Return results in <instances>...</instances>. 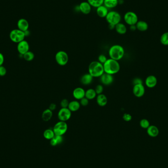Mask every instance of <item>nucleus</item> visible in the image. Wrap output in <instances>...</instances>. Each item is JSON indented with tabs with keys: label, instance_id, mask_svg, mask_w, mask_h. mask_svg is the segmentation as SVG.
Returning <instances> with one entry per match:
<instances>
[{
	"label": "nucleus",
	"instance_id": "nucleus-29",
	"mask_svg": "<svg viewBox=\"0 0 168 168\" xmlns=\"http://www.w3.org/2000/svg\"><path fill=\"white\" fill-rule=\"evenodd\" d=\"M87 2L91 7L95 8L103 5L104 3V0H87Z\"/></svg>",
	"mask_w": 168,
	"mask_h": 168
},
{
	"label": "nucleus",
	"instance_id": "nucleus-35",
	"mask_svg": "<svg viewBox=\"0 0 168 168\" xmlns=\"http://www.w3.org/2000/svg\"><path fill=\"white\" fill-rule=\"evenodd\" d=\"M69 102L68 99H62L60 103V106L62 108H68V105H69Z\"/></svg>",
	"mask_w": 168,
	"mask_h": 168
},
{
	"label": "nucleus",
	"instance_id": "nucleus-16",
	"mask_svg": "<svg viewBox=\"0 0 168 168\" xmlns=\"http://www.w3.org/2000/svg\"><path fill=\"white\" fill-rule=\"evenodd\" d=\"M109 12V9L103 5L96 8V14L100 18H105Z\"/></svg>",
	"mask_w": 168,
	"mask_h": 168
},
{
	"label": "nucleus",
	"instance_id": "nucleus-23",
	"mask_svg": "<svg viewBox=\"0 0 168 168\" xmlns=\"http://www.w3.org/2000/svg\"><path fill=\"white\" fill-rule=\"evenodd\" d=\"M50 141V145L53 146H57L60 145L63 142V136H59L56 135Z\"/></svg>",
	"mask_w": 168,
	"mask_h": 168
},
{
	"label": "nucleus",
	"instance_id": "nucleus-24",
	"mask_svg": "<svg viewBox=\"0 0 168 168\" xmlns=\"http://www.w3.org/2000/svg\"><path fill=\"white\" fill-rule=\"evenodd\" d=\"M118 4V0H104L103 5L108 9H112L117 7Z\"/></svg>",
	"mask_w": 168,
	"mask_h": 168
},
{
	"label": "nucleus",
	"instance_id": "nucleus-2",
	"mask_svg": "<svg viewBox=\"0 0 168 168\" xmlns=\"http://www.w3.org/2000/svg\"><path fill=\"white\" fill-rule=\"evenodd\" d=\"M89 73L94 78L100 77L104 73L103 64L98 61H93L89 64Z\"/></svg>",
	"mask_w": 168,
	"mask_h": 168
},
{
	"label": "nucleus",
	"instance_id": "nucleus-34",
	"mask_svg": "<svg viewBox=\"0 0 168 168\" xmlns=\"http://www.w3.org/2000/svg\"><path fill=\"white\" fill-rule=\"evenodd\" d=\"M95 90L97 95L102 94L103 91H104V88L102 85H98L96 86Z\"/></svg>",
	"mask_w": 168,
	"mask_h": 168
},
{
	"label": "nucleus",
	"instance_id": "nucleus-4",
	"mask_svg": "<svg viewBox=\"0 0 168 168\" xmlns=\"http://www.w3.org/2000/svg\"><path fill=\"white\" fill-rule=\"evenodd\" d=\"M106 20L109 25L115 26L120 23L122 20V16L119 12L115 10L109 11L105 17Z\"/></svg>",
	"mask_w": 168,
	"mask_h": 168
},
{
	"label": "nucleus",
	"instance_id": "nucleus-38",
	"mask_svg": "<svg viewBox=\"0 0 168 168\" xmlns=\"http://www.w3.org/2000/svg\"><path fill=\"white\" fill-rule=\"evenodd\" d=\"M122 118H123L124 121L128 122L131 121L132 118V115L129 114H128V113H125L123 114Z\"/></svg>",
	"mask_w": 168,
	"mask_h": 168
},
{
	"label": "nucleus",
	"instance_id": "nucleus-11",
	"mask_svg": "<svg viewBox=\"0 0 168 168\" xmlns=\"http://www.w3.org/2000/svg\"><path fill=\"white\" fill-rule=\"evenodd\" d=\"M79 10L84 14H89L91 12V7L87 1L83 2L79 5Z\"/></svg>",
	"mask_w": 168,
	"mask_h": 168
},
{
	"label": "nucleus",
	"instance_id": "nucleus-33",
	"mask_svg": "<svg viewBox=\"0 0 168 168\" xmlns=\"http://www.w3.org/2000/svg\"><path fill=\"white\" fill-rule=\"evenodd\" d=\"M17 29L12 30L9 33V38L10 39L13 43H16V39Z\"/></svg>",
	"mask_w": 168,
	"mask_h": 168
},
{
	"label": "nucleus",
	"instance_id": "nucleus-22",
	"mask_svg": "<svg viewBox=\"0 0 168 168\" xmlns=\"http://www.w3.org/2000/svg\"><path fill=\"white\" fill-rule=\"evenodd\" d=\"M115 29L119 35H125L127 32V28L125 25L121 22L115 25Z\"/></svg>",
	"mask_w": 168,
	"mask_h": 168
},
{
	"label": "nucleus",
	"instance_id": "nucleus-12",
	"mask_svg": "<svg viewBox=\"0 0 168 168\" xmlns=\"http://www.w3.org/2000/svg\"><path fill=\"white\" fill-rule=\"evenodd\" d=\"M100 81L102 84L105 86H109L112 84L114 81V77L112 75L104 73L100 77Z\"/></svg>",
	"mask_w": 168,
	"mask_h": 168
},
{
	"label": "nucleus",
	"instance_id": "nucleus-36",
	"mask_svg": "<svg viewBox=\"0 0 168 168\" xmlns=\"http://www.w3.org/2000/svg\"><path fill=\"white\" fill-rule=\"evenodd\" d=\"M107 58L106 56L104 55H100L98 56V61L100 62L102 64H104V63H105L106 62V60H107Z\"/></svg>",
	"mask_w": 168,
	"mask_h": 168
},
{
	"label": "nucleus",
	"instance_id": "nucleus-13",
	"mask_svg": "<svg viewBox=\"0 0 168 168\" xmlns=\"http://www.w3.org/2000/svg\"><path fill=\"white\" fill-rule=\"evenodd\" d=\"M85 90L81 87H76L73 90V96L76 100H81L85 97Z\"/></svg>",
	"mask_w": 168,
	"mask_h": 168
},
{
	"label": "nucleus",
	"instance_id": "nucleus-7",
	"mask_svg": "<svg viewBox=\"0 0 168 168\" xmlns=\"http://www.w3.org/2000/svg\"><path fill=\"white\" fill-rule=\"evenodd\" d=\"M124 20L127 25L129 26L136 25L138 21V17L135 12H128L124 15Z\"/></svg>",
	"mask_w": 168,
	"mask_h": 168
},
{
	"label": "nucleus",
	"instance_id": "nucleus-18",
	"mask_svg": "<svg viewBox=\"0 0 168 168\" xmlns=\"http://www.w3.org/2000/svg\"><path fill=\"white\" fill-rule=\"evenodd\" d=\"M96 102L100 107H104L108 103V98L104 94H100L96 96Z\"/></svg>",
	"mask_w": 168,
	"mask_h": 168
},
{
	"label": "nucleus",
	"instance_id": "nucleus-5",
	"mask_svg": "<svg viewBox=\"0 0 168 168\" xmlns=\"http://www.w3.org/2000/svg\"><path fill=\"white\" fill-rule=\"evenodd\" d=\"M68 129V125L66 122L59 121L56 123L53 128L56 135L63 136L66 133Z\"/></svg>",
	"mask_w": 168,
	"mask_h": 168
},
{
	"label": "nucleus",
	"instance_id": "nucleus-21",
	"mask_svg": "<svg viewBox=\"0 0 168 168\" xmlns=\"http://www.w3.org/2000/svg\"><path fill=\"white\" fill-rule=\"evenodd\" d=\"M53 111H52L48 108V109H46L43 112L42 115H41V118H42L43 121L44 122H48L53 117Z\"/></svg>",
	"mask_w": 168,
	"mask_h": 168
},
{
	"label": "nucleus",
	"instance_id": "nucleus-41",
	"mask_svg": "<svg viewBox=\"0 0 168 168\" xmlns=\"http://www.w3.org/2000/svg\"><path fill=\"white\" fill-rule=\"evenodd\" d=\"M5 61V58L2 53H0V66H3Z\"/></svg>",
	"mask_w": 168,
	"mask_h": 168
},
{
	"label": "nucleus",
	"instance_id": "nucleus-28",
	"mask_svg": "<svg viewBox=\"0 0 168 168\" xmlns=\"http://www.w3.org/2000/svg\"><path fill=\"white\" fill-rule=\"evenodd\" d=\"M26 37L24 32L21 31V30L17 29L16 39V43H18L21 41L25 40V38Z\"/></svg>",
	"mask_w": 168,
	"mask_h": 168
},
{
	"label": "nucleus",
	"instance_id": "nucleus-10",
	"mask_svg": "<svg viewBox=\"0 0 168 168\" xmlns=\"http://www.w3.org/2000/svg\"><path fill=\"white\" fill-rule=\"evenodd\" d=\"M17 49L18 53L23 56L24 54L28 52L30 49V45L27 41L24 40L18 43L17 46Z\"/></svg>",
	"mask_w": 168,
	"mask_h": 168
},
{
	"label": "nucleus",
	"instance_id": "nucleus-39",
	"mask_svg": "<svg viewBox=\"0 0 168 168\" xmlns=\"http://www.w3.org/2000/svg\"><path fill=\"white\" fill-rule=\"evenodd\" d=\"M7 74V69L3 66H0V76L3 77Z\"/></svg>",
	"mask_w": 168,
	"mask_h": 168
},
{
	"label": "nucleus",
	"instance_id": "nucleus-32",
	"mask_svg": "<svg viewBox=\"0 0 168 168\" xmlns=\"http://www.w3.org/2000/svg\"><path fill=\"white\" fill-rule=\"evenodd\" d=\"M140 125L142 129H147L150 125V122L148 119L144 118L140 121Z\"/></svg>",
	"mask_w": 168,
	"mask_h": 168
},
{
	"label": "nucleus",
	"instance_id": "nucleus-40",
	"mask_svg": "<svg viewBox=\"0 0 168 168\" xmlns=\"http://www.w3.org/2000/svg\"><path fill=\"white\" fill-rule=\"evenodd\" d=\"M133 84L134 85H136V84H142V81L141 79L137 78H135V79L134 80Z\"/></svg>",
	"mask_w": 168,
	"mask_h": 168
},
{
	"label": "nucleus",
	"instance_id": "nucleus-42",
	"mask_svg": "<svg viewBox=\"0 0 168 168\" xmlns=\"http://www.w3.org/2000/svg\"><path fill=\"white\" fill-rule=\"evenodd\" d=\"M57 105L56 104H55V103H51L50 104V106L49 107V109L52 111H53L55 110L56 109Z\"/></svg>",
	"mask_w": 168,
	"mask_h": 168
},
{
	"label": "nucleus",
	"instance_id": "nucleus-17",
	"mask_svg": "<svg viewBox=\"0 0 168 168\" xmlns=\"http://www.w3.org/2000/svg\"><path fill=\"white\" fill-rule=\"evenodd\" d=\"M147 129V134L151 137H156L159 135V130L158 127L155 125H150Z\"/></svg>",
	"mask_w": 168,
	"mask_h": 168
},
{
	"label": "nucleus",
	"instance_id": "nucleus-43",
	"mask_svg": "<svg viewBox=\"0 0 168 168\" xmlns=\"http://www.w3.org/2000/svg\"><path fill=\"white\" fill-rule=\"evenodd\" d=\"M130 29L132 31H135V30H137V28H136V25H131L130 26Z\"/></svg>",
	"mask_w": 168,
	"mask_h": 168
},
{
	"label": "nucleus",
	"instance_id": "nucleus-26",
	"mask_svg": "<svg viewBox=\"0 0 168 168\" xmlns=\"http://www.w3.org/2000/svg\"><path fill=\"white\" fill-rule=\"evenodd\" d=\"M96 91L94 89H89L85 92V98L90 100H92L96 98L97 96Z\"/></svg>",
	"mask_w": 168,
	"mask_h": 168
},
{
	"label": "nucleus",
	"instance_id": "nucleus-9",
	"mask_svg": "<svg viewBox=\"0 0 168 168\" xmlns=\"http://www.w3.org/2000/svg\"><path fill=\"white\" fill-rule=\"evenodd\" d=\"M133 93L137 98H141L145 94V88L142 84L134 85Z\"/></svg>",
	"mask_w": 168,
	"mask_h": 168
},
{
	"label": "nucleus",
	"instance_id": "nucleus-20",
	"mask_svg": "<svg viewBox=\"0 0 168 168\" xmlns=\"http://www.w3.org/2000/svg\"><path fill=\"white\" fill-rule=\"evenodd\" d=\"M80 103L77 100H73L72 101L69 102L68 108L71 112H76L80 108Z\"/></svg>",
	"mask_w": 168,
	"mask_h": 168
},
{
	"label": "nucleus",
	"instance_id": "nucleus-1",
	"mask_svg": "<svg viewBox=\"0 0 168 168\" xmlns=\"http://www.w3.org/2000/svg\"><path fill=\"white\" fill-rule=\"evenodd\" d=\"M104 67V73H107L109 74H115L118 73L120 70V64L118 61L112 59H108L106 62L103 64Z\"/></svg>",
	"mask_w": 168,
	"mask_h": 168
},
{
	"label": "nucleus",
	"instance_id": "nucleus-8",
	"mask_svg": "<svg viewBox=\"0 0 168 168\" xmlns=\"http://www.w3.org/2000/svg\"><path fill=\"white\" fill-rule=\"evenodd\" d=\"M71 114L72 112L69 110L68 108H62L58 112V119H59L60 121L66 122L70 118Z\"/></svg>",
	"mask_w": 168,
	"mask_h": 168
},
{
	"label": "nucleus",
	"instance_id": "nucleus-15",
	"mask_svg": "<svg viewBox=\"0 0 168 168\" xmlns=\"http://www.w3.org/2000/svg\"><path fill=\"white\" fill-rule=\"evenodd\" d=\"M17 27H18V30H21L23 32L28 31L29 28L28 21L25 19L21 18L18 21Z\"/></svg>",
	"mask_w": 168,
	"mask_h": 168
},
{
	"label": "nucleus",
	"instance_id": "nucleus-25",
	"mask_svg": "<svg viewBox=\"0 0 168 168\" xmlns=\"http://www.w3.org/2000/svg\"><path fill=\"white\" fill-rule=\"evenodd\" d=\"M137 29L141 32H145L148 30L149 25L148 23L144 21H138L136 24Z\"/></svg>",
	"mask_w": 168,
	"mask_h": 168
},
{
	"label": "nucleus",
	"instance_id": "nucleus-14",
	"mask_svg": "<svg viewBox=\"0 0 168 168\" xmlns=\"http://www.w3.org/2000/svg\"><path fill=\"white\" fill-rule=\"evenodd\" d=\"M145 84L147 87L153 88L156 86L157 84V79L154 75H149L146 77L145 80Z\"/></svg>",
	"mask_w": 168,
	"mask_h": 168
},
{
	"label": "nucleus",
	"instance_id": "nucleus-31",
	"mask_svg": "<svg viewBox=\"0 0 168 168\" xmlns=\"http://www.w3.org/2000/svg\"><path fill=\"white\" fill-rule=\"evenodd\" d=\"M160 42L163 45H168V32L164 33L160 37Z\"/></svg>",
	"mask_w": 168,
	"mask_h": 168
},
{
	"label": "nucleus",
	"instance_id": "nucleus-6",
	"mask_svg": "<svg viewBox=\"0 0 168 168\" xmlns=\"http://www.w3.org/2000/svg\"><path fill=\"white\" fill-rule=\"evenodd\" d=\"M55 60L59 66H66L69 60L68 54L64 51H60L56 54Z\"/></svg>",
	"mask_w": 168,
	"mask_h": 168
},
{
	"label": "nucleus",
	"instance_id": "nucleus-19",
	"mask_svg": "<svg viewBox=\"0 0 168 168\" xmlns=\"http://www.w3.org/2000/svg\"><path fill=\"white\" fill-rule=\"evenodd\" d=\"M94 77L90 73H86L84 74L80 78V82L83 85L87 86L92 83Z\"/></svg>",
	"mask_w": 168,
	"mask_h": 168
},
{
	"label": "nucleus",
	"instance_id": "nucleus-3",
	"mask_svg": "<svg viewBox=\"0 0 168 168\" xmlns=\"http://www.w3.org/2000/svg\"><path fill=\"white\" fill-rule=\"evenodd\" d=\"M125 49L122 46L118 44L111 46L109 50V56L110 59L115 60H121L125 55Z\"/></svg>",
	"mask_w": 168,
	"mask_h": 168
},
{
	"label": "nucleus",
	"instance_id": "nucleus-27",
	"mask_svg": "<svg viewBox=\"0 0 168 168\" xmlns=\"http://www.w3.org/2000/svg\"><path fill=\"white\" fill-rule=\"evenodd\" d=\"M43 137L46 140H51L55 136L53 129H47L43 132Z\"/></svg>",
	"mask_w": 168,
	"mask_h": 168
},
{
	"label": "nucleus",
	"instance_id": "nucleus-37",
	"mask_svg": "<svg viewBox=\"0 0 168 168\" xmlns=\"http://www.w3.org/2000/svg\"><path fill=\"white\" fill-rule=\"evenodd\" d=\"M80 101V103L81 105L83 106H87L88 105V104L89 103V100L87 99L86 98H83L82 99H81Z\"/></svg>",
	"mask_w": 168,
	"mask_h": 168
},
{
	"label": "nucleus",
	"instance_id": "nucleus-30",
	"mask_svg": "<svg viewBox=\"0 0 168 168\" xmlns=\"http://www.w3.org/2000/svg\"><path fill=\"white\" fill-rule=\"evenodd\" d=\"M23 58L27 62H31L35 58V54L33 52L29 51L27 53L24 54L23 55Z\"/></svg>",
	"mask_w": 168,
	"mask_h": 168
}]
</instances>
